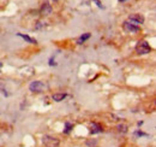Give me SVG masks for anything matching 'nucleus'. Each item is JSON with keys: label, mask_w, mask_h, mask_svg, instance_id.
I'll use <instances>...</instances> for the list:
<instances>
[{"label": "nucleus", "mask_w": 156, "mask_h": 147, "mask_svg": "<svg viewBox=\"0 0 156 147\" xmlns=\"http://www.w3.org/2000/svg\"><path fill=\"white\" fill-rule=\"evenodd\" d=\"M42 142L46 147H59L60 145V140L58 138H54L51 135H45L42 138Z\"/></svg>", "instance_id": "obj_1"}, {"label": "nucleus", "mask_w": 156, "mask_h": 147, "mask_svg": "<svg viewBox=\"0 0 156 147\" xmlns=\"http://www.w3.org/2000/svg\"><path fill=\"white\" fill-rule=\"evenodd\" d=\"M136 52L138 54H148L151 52V47L147 41H139L136 46Z\"/></svg>", "instance_id": "obj_2"}, {"label": "nucleus", "mask_w": 156, "mask_h": 147, "mask_svg": "<svg viewBox=\"0 0 156 147\" xmlns=\"http://www.w3.org/2000/svg\"><path fill=\"white\" fill-rule=\"evenodd\" d=\"M128 23L133 24V26H139V24H143L144 23V16L141 15V13H133L131 16H128Z\"/></svg>", "instance_id": "obj_3"}, {"label": "nucleus", "mask_w": 156, "mask_h": 147, "mask_svg": "<svg viewBox=\"0 0 156 147\" xmlns=\"http://www.w3.org/2000/svg\"><path fill=\"white\" fill-rule=\"evenodd\" d=\"M45 88H46V86L41 81H32L29 84V89L34 93H41V92L45 91Z\"/></svg>", "instance_id": "obj_4"}, {"label": "nucleus", "mask_w": 156, "mask_h": 147, "mask_svg": "<svg viewBox=\"0 0 156 147\" xmlns=\"http://www.w3.org/2000/svg\"><path fill=\"white\" fill-rule=\"evenodd\" d=\"M123 28H124V30L126 32V33H132V34H136V33H138V32H139V27L133 26V24L128 23L127 21H126V22H124Z\"/></svg>", "instance_id": "obj_5"}, {"label": "nucleus", "mask_w": 156, "mask_h": 147, "mask_svg": "<svg viewBox=\"0 0 156 147\" xmlns=\"http://www.w3.org/2000/svg\"><path fill=\"white\" fill-rule=\"evenodd\" d=\"M52 11H53V9H52V6H51V4L49 2H43V5L41 6V9H40V13L42 15V16H49L51 13H52Z\"/></svg>", "instance_id": "obj_6"}, {"label": "nucleus", "mask_w": 156, "mask_h": 147, "mask_svg": "<svg viewBox=\"0 0 156 147\" xmlns=\"http://www.w3.org/2000/svg\"><path fill=\"white\" fill-rule=\"evenodd\" d=\"M89 132H90L91 134H100V133L103 132V128H102L101 124H98V123H96V122H93L91 125H90V130H89Z\"/></svg>", "instance_id": "obj_7"}, {"label": "nucleus", "mask_w": 156, "mask_h": 147, "mask_svg": "<svg viewBox=\"0 0 156 147\" xmlns=\"http://www.w3.org/2000/svg\"><path fill=\"white\" fill-rule=\"evenodd\" d=\"M66 97H67L66 93H55V94L52 95V99H53L54 101H57V103H60V101H62Z\"/></svg>", "instance_id": "obj_8"}, {"label": "nucleus", "mask_w": 156, "mask_h": 147, "mask_svg": "<svg viewBox=\"0 0 156 147\" xmlns=\"http://www.w3.org/2000/svg\"><path fill=\"white\" fill-rule=\"evenodd\" d=\"M17 36L22 37V39H24L27 42H29V43H32V45H36L37 43V41L35 40V39H32V37H30L29 35H24V34H17Z\"/></svg>", "instance_id": "obj_9"}, {"label": "nucleus", "mask_w": 156, "mask_h": 147, "mask_svg": "<svg viewBox=\"0 0 156 147\" xmlns=\"http://www.w3.org/2000/svg\"><path fill=\"white\" fill-rule=\"evenodd\" d=\"M85 145L88 147H97L98 141H97L96 139H88V140L85 141Z\"/></svg>", "instance_id": "obj_10"}, {"label": "nucleus", "mask_w": 156, "mask_h": 147, "mask_svg": "<svg viewBox=\"0 0 156 147\" xmlns=\"http://www.w3.org/2000/svg\"><path fill=\"white\" fill-rule=\"evenodd\" d=\"M90 36H91V35H90L89 33H87V34H83L82 36H81L79 39H78V40H77V43H78V45H82V43H83V42H85L88 39H90Z\"/></svg>", "instance_id": "obj_11"}, {"label": "nucleus", "mask_w": 156, "mask_h": 147, "mask_svg": "<svg viewBox=\"0 0 156 147\" xmlns=\"http://www.w3.org/2000/svg\"><path fill=\"white\" fill-rule=\"evenodd\" d=\"M72 129H73V124L70 123V122H66V123H65V130H64V133H65V134H68Z\"/></svg>", "instance_id": "obj_12"}, {"label": "nucleus", "mask_w": 156, "mask_h": 147, "mask_svg": "<svg viewBox=\"0 0 156 147\" xmlns=\"http://www.w3.org/2000/svg\"><path fill=\"white\" fill-rule=\"evenodd\" d=\"M117 129H118L119 133H123V134H126V133H127V125H126V124H118Z\"/></svg>", "instance_id": "obj_13"}, {"label": "nucleus", "mask_w": 156, "mask_h": 147, "mask_svg": "<svg viewBox=\"0 0 156 147\" xmlns=\"http://www.w3.org/2000/svg\"><path fill=\"white\" fill-rule=\"evenodd\" d=\"M47 24H46V22H37V24L35 26V30H38V29H42V28H45Z\"/></svg>", "instance_id": "obj_14"}, {"label": "nucleus", "mask_w": 156, "mask_h": 147, "mask_svg": "<svg viewBox=\"0 0 156 147\" xmlns=\"http://www.w3.org/2000/svg\"><path fill=\"white\" fill-rule=\"evenodd\" d=\"M93 2H95L100 9H103V6H102V4H101V1H100V0H93Z\"/></svg>", "instance_id": "obj_15"}, {"label": "nucleus", "mask_w": 156, "mask_h": 147, "mask_svg": "<svg viewBox=\"0 0 156 147\" xmlns=\"http://www.w3.org/2000/svg\"><path fill=\"white\" fill-rule=\"evenodd\" d=\"M136 135H138V136H145V134L142 133V132H136Z\"/></svg>", "instance_id": "obj_16"}, {"label": "nucleus", "mask_w": 156, "mask_h": 147, "mask_svg": "<svg viewBox=\"0 0 156 147\" xmlns=\"http://www.w3.org/2000/svg\"><path fill=\"white\" fill-rule=\"evenodd\" d=\"M120 2H124V1H127V0H119Z\"/></svg>", "instance_id": "obj_17"}, {"label": "nucleus", "mask_w": 156, "mask_h": 147, "mask_svg": "<svg viewBox=\"0 0 156 147\" xmlns=\"http://www.w3.org/2000/svg\"><path fill=\"white\" fill-rule=\"evenodd\" d=\"M1 67H2V63H1V62H0V69H1Z\"/></svg>", "instance_id": "obj_18"}, {"label": "nucleus", "mask_w": 156, "mask_h": 147, "mask_svg": "<svg viewBox=\"0 0 156 147\" xmlns=\"http://www.w3.org/2000/svg\"><path fill=\"white\" fill-rule=\"evenodd\" d=\"M54 1H58V0H54Z\"/></svg>", "instance_id": "obj_19"}]
</instances>
